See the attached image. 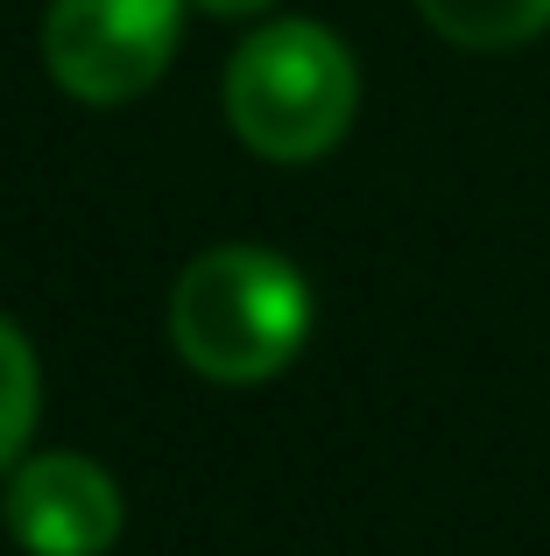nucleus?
Instances as JSON below:
<instances>
[{
	"label": "nucleus",
	"instance_id": "0eeeda50",
	"mask_svg": "<svg viewBox=\"0 0 550 556\" xmlns=\"http://www.w3.org/2000/svg\"><path fill=\"white\" fill-rule=\"evenodd\" d=\"M198 8H205V14H262L268 0H198Z\"/></svg>",
	"mask_w": 550,
	"mask_h": 556
},
{
	"label": "nucleus",
	"instance_id": "f03ea898",
	"mask_svg": "<svg viewBox=\"0 0 550 556\" xmlns=\"http://www.w3.org/2000/svg\"><path fill=\"white\" fill-rule=\"evenodd\" d=\"M360 106V64L332 28L275 22L226 64V127L268 163H317Z\"/></svg>",
	"mask_w": 550,
	"mask_h": 556
},
{
	"label": "nucleus",
	"instance_id": "423d86ee",
	"mask_svg": "<svg viewBox=\"0 0 550 556\" xmlns=\"http://www.w3.org/2000/svg\"><path fill=\"white\" fill-rule=\"evenodd\" d=\"M36 353H28V339L0 317V472H8L14 458H22L28 430H36Z\"/></svg>",
	"mask_w": 550,
	"mask_h": 556
},
{
	"label": "nucleus",
	"instance_id": "f257e3e1",
	"mask_svg": "<svg viewBox=\"0 0 550 556\" xmlns=\"http://www.w3.org/2000/svg\"><path fill=\"white\" fill-rule=\"evenodd\" d=\"M311 339V289L268 247H212L170 289V345L220 388L283 374Z\"/></svg>",
	"mask_w": 550,
	"mask_h": 556
},
{
	"label": "nucleus",
	"instance_id": "20e7f679",
	"mask_svg": "<svg viewBox=\"0 0 550 556\" xmlns=\"http://www.w3.org/2000/svg\"><path fill=\"white\" fill-rule=\"evenodd\" d=\"M8 535L28 556H107L121 535V486L78 451H36L8 479Z\"/></svg>",
	"mask_w": 550,
	"mask_h": 556
},
{
	"label": "nucleus",
	"instance_id": "7ed1b4c3",
	"mask_svg": "<svg viewBox=\"0 0 550 556\" xmlns=\"http://www.w3.org/2000/svg\"><path fill=\"white\" fill-rule=\"evenodd\" d=\"M184 28V0H50L42 56L85 106H121L163 78Z\"/></svg>",
	"mask_w": 550,
	"mask_h": 556
},
{
	"label": "nucleus",
	"instance_id": "39448f33",
	"mask_svg": "<svg viewBox=\"0 0 550 556\" xmlns=\"http://www.w3.org/2000/svg\"><path fill=\"white\" fill-rule=\"evenodd\" d=\"M416 8L459 50H515L550 28V0H416Z\"/></svg>",
	"mask_w": 550,
	"mask_h": 556
}]
</instances>
